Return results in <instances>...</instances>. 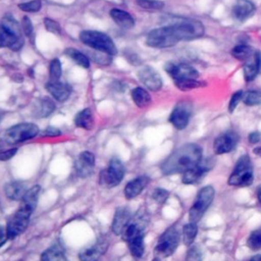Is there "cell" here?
<instances>
[{
    "label": "cell",
    "mask_w": 261,
    "mask_h": 261,
    "mask_svg": "<svg viewBox=\"0 0 261 261\" xmlns=\"http://www.w3.org/2000/svg\"><path fill=\"white\" fill-rule=\"evenodd\" d=\"M124 176V166L122 162L117 158H112L109 161L108 166L101 171L100 181L102 185L113 188L120 184Z\"/></svg>",
    "instance_id": "cell-9"
},
{
    "label": "cell",
    "mask_w": 261,
    "mask_h": 261,
    "mask_svg": "<svg viewBox=\"0 0 261 261\" xmlns=\"http://www.w3.org/2000/svg\"><path fill=\"white\" fill-rule=\"evenodd\" d=\"M42 2L41 0H32L29 2H23L18 4V8L25 12H37L41 9Z\"/></svg>",
    "instance_id": "cell-39"
},
{
    "label": "cell",
    "mask_w": 261,
    "mask_h": 261,
    "mask_svg": "<svg viewBox=\"0 0 261 261\" xmlns=\"http://www.w3.org/2000/svg\"><path fill=\"white\" fill-rule=\"evenodd\" d=\"M152 261H160V260H159V258H158V257H156V258H154Z\"/></svg>",
    "instance_id": "cell-53"
},
{
    "label": "cell",
    "mask_w": 261,
    "mask_h": 261,
    "mask_svg": "<svg viewBox=\"0 0 261 261\" xmlns=\"http://www.w3.org/2000/svg\"><path fill=\"white\" fill-rule=\"evenodd\" d=\"M74 124L77 127L84 128L86 130L92 129V127L94 126V117L92 110L90 108H85L76 113L74 117Z\"/></svg>",
    "instance_id": "cell-27"
},
{
    "label": "cell",
    "mask_w": 261,
    "mask_h": 261,
    "mask_svg": "<svg viewBox=\"0 0 261 261\" xmlns=\"http://www.w3.org/2000/svg\"><path fill=\"white\" fill-rule=\"evenodd\" d=\"M257 197H258L259 203L261 204V186L258 187V190H257Z\"/></svg>",
    "instance_id": "cell-50"
},
{
    "label": "cell",
    "mask_w": 261,
    "mask_h": 261,
    "mask_svg": "<svg viewBox=\"0 0 261 261\" xmlns=\"http://www.w3.org/2000/svg\"><path fill=\"white\" fill-rule=\"evenodd\" d=\"M136 3L146 10H160L164 6V2L160 0H136Z\"/></svg>",
    "instance_id": "cell-37"
},
{
    "label": "cell",
    "mask_w": 261,
    "mask_h": 261,
    "mask_svg": "<svg viewBox=\"0 0 261 261\" xmlns=\"http://www.w3.org/2000/svg\"><path fill=\"white\" fill-rule=\"evenodd\" d=\"M247 245L251 250L257 251L261 249V229H256L251 232L248 238Z\"/></svg>",
    "instance_id": "cell-38"
},
{
    "label": "cell",
    "mask_w": 261,
    "mask_h": 261,
    "mask_svg": "<svg viewBox=\"0 0 261 261\" xmlns=\"http://www.w3.org/2000/svg\"><path fill=\"white\" fill-rule=\"evenodd\" d=\"M192 112V105L187 101H181L173 108L169 116V121L176 129L181 130L189 124Z\"/></svg>",
    "instance_id": "cell-11"
},
{
    "label": "cell",
    "mask_w": 261,
    "mask_h": 261,
    "mask_svg": "<svg viewBox=\"0 0 261 261\" xmlns=\"http://www.w3.org/2000/svg\"><path fill=\"white\" fill-rule=\"evenodd\" d=\"M149 180L150 179L148 176L142 175V176L136 177V178L132 179L130 181H128L123 191L125 198L128 200L136 198L147 187V185L149 184Z\"/></svg>",
    "instance_id": "cell-21"
},
{
    "label": "cell",
    "mask_w": 261,
    "mask_h": 261,
    "mask_svg": "<svg viewBox=\"0 0 261 261\" xmlns=\"http://www.w3.org/2000/svg\"><path fill=\"white\" fill-rule=\"evenodd\" d=\"M55 103L49 97H42L36 101L33 107V114L35 117H47L55 111Z\"/></svg>",
    "instance_id": "cell-22"
},
{
    "label": "cell",
    "mask_w": 261,
    "mask_h": 261,
    "mask_svg": "<svg viewBox=\"0 0 261 261\" xmlns=\"http://www.w3.org/2000/svg\"><path fill=\"white\" fill-rule=\"evenodd\" d=\"M21 29L23 32V35H25L27 37H32L33 33H34V27L32 23V20L29 16H23L21 18Z\"/></svg>",
    "instance_id": "cell-42"
},
{
    "label": "cell",
    "mask_w": 261,
    "mask_h": 261,
    "mask_svg": "<svg viewBox=\"0 0 261 261\" xmlns=\"http://www.w3.org/2000/svg\"><path fill=\"white\" fill-rule=\"evenodd\" d=\"M243 95H244V92L243 91H238L236 92L231 98H230V101H229V104H228V111L229 112H233V110L237 108V106L239 105L240 101L243 100Z\"/></svg>",
    "instance_id": "cell-44"
},
{
    "label": "cell",
    "mask_w": 261,
    "mask_h": 261,
    "mask_svg": "<svg viewBox=\"0 0 261 261\" xmlns=\"http://www.w3.org/2000/svg\"><path fill=\"white\" fill-rule=\"evenodd\" d=\"M31 215L32 213L29 210L19 206V208L16 210V212L7 223L6 230L8 239H14L27 229Z\"/></svg>",
    "instance_id": "cell-10"
},
{
    "label": "cell",
    "mask_w": 261,
    "mask_h": 261,
    "mask_svg": "<svg viewBox=\"0 0 261 261\" xmlns=\"http://www.w3.org/2000/svg\"><path fill=\"white\" fill-rule=\"evenodd\" d=\"M179 243V233L174 226L168 227L158 239L155 254L158 257H168L174 253Z\"/></svg>",
    "instance_id": "cell-8"
},
{
    "label": "cell",
    "mask_w": 261,
    "mask_h": 261,
    "mask_svg": "<svg viewBox=\"0 0 261 261\" xmlns=\"http://www.w3.org/2000/svg\"><path fill=\"white\" fill-rule=\"evenodd\" d=\"M44 25H45V29L52 33V34H55V35H60L62 30H61V27L59 25V23L52 19V18H49V17H46L44 18Z\"/></svg>",
    "instance_id": "cell-41"
},
{
    "label": "cell",
    "mask_w": 261,
    "mask_h": 261,
    "mask_svg": "<svg viewBox=\"0 0 261 261\" xmlns=\"http://www.w3.org/2000/svg\"><path fill=\"white\" fill-rule=\"evenodd\" d=\"M65 54L70 57L77 65L84 67V68H89L90 67V59L89 57L84 54L83 52L74 49V48H67L65 50Z\"/></svg>",
    "instance_id": "cell-30"
},
{
    "label": "cell",
    "mask_w": 261,
    "mask_h": 261,
    "mask_svg": "<svg viewBox=\"0 0 261 261\" xmlns=\"http://www.w3.org/2000/svg\"><path fill=\"white\" fill-rule=\"evenodd\" d=\"M204 33L205 29L202 22L195 19H185L150 31L146 38V44L152 48L163 49L172 47L180 41L200 38Z\"/></svg>",
    "instance_id": "cell-1"
},
{
    "label": "cell",
    "mask_w": 261,
    "mask_h": 261,
    "mask_svg": "<svg viewBox=\"0 0 261 261\" xmlns=\"http://www.w3.org/2000/svg\"><path fill=\"white\" fill-rule=\"evenodd\" d=\"M249 261H261V254H257L253 256Z\"/></svg>",
    "instance_id": "cell-49"
},
{
    "label": "cell",
    "mask_w": 261,
    "mask_h": 261,
    "mask_svg": "<svg viewBox=\"0 0 261 261\" xmlns=\"http://www.w3.org/2000/svg\"><path fill=\"white\" fill-rule=\"evenodd\" d=\"M60 135H61V130L54 126H48L43 132V136H46V137H58Z\"/></svg>",
    "instance_id": "cell-46"
},
{
    "label": "cell",
    "mask_w": 261,
    "mask_h": 261,
    "mask_svg": "<svg viewBox=\"0 0 261 261\" xmlns=\"http://www.w3.org/2000/svg\"><path fill=\"white\" fill-rule=\"evenodd\" d=\"M202 160V148L197 144H187L172 152L162 163L164 174L186 172L195 167Z\"/></svg>",
    "instance_id": "cell-2"
},
{
    "label": "cell",
    "mask_w": 261,
    "mask_h": 261,
    "mask_svg": "<svg viewBox=\"0 0 261 261\" xmlns=\"http://www.w3.org/2000/svg\"><path fill=\"white\" fill-rule=\"evenodd\" d=\"M130 221V210L127 207L121 206L115 210L111 229L114 234H122Z\"/></svg>",
    "instance_id": "cell-17"
},
{
    "label": "cell",
    "mask_w": 261,
    "mask_h": 261,
    "mask_svg": "<svg viewBox=\"0 0 261 261\" xmlns=\"http://www.w3.org/2000/svg\"><path fill=\"white\" fill-rule=\"evenodd\" d=\"M123 236L130 254L135 258H141L145 251L144 233L141 225L138 223H129L124 229Z\"/></svg>",
    "instance_id": "cell-7"
},
{
    "label": "cell",
    "mask_w": 261,
    "mask_h": 261,
    "mask_svg": "<svg viewBox=\"0 0 261 261\" xmlns=\"http://www.w3.org/2000/svg\"><path fill=\"white\" fill-rule=\"evenodd\" d=\"M243 71H244V79L247 83L252 82L260 72V68L255 58V54L250 59L247 60V62L243 67Z\"/></svg>",
    "instance_id": "cell-29"
},
{
    "label": "cell",
    "mask_w": 261,
    "mask_h": 261,
    "mask_svg": "<svg viewBox=\"0 0 261 261\" xmlns=\"http://www.w3.org/2000/svg\"><path fill=\"white\" fill-rule=\"evenodd\" d=\"M130 95L134 103L139 108H145L149 106V104L151 103V96L144 88H141V87L134 88L132 90Z\"/></svg>",
    "instance_id": "cell-28"
},
{
    "label": "cell",
    "mask_w": 261,
    "mask_h": 261,
    "mask_svg": "<svg viewBox=\"0 0 261 261\" xmlns=\"http://www.w3.org/2000/svg\"><path fill=\"white\" fill-rule=\"evenodd\" d=\"M63 257V251L60 246L53 245L45 250L41 255V261H61Z\"/></svg>",
    "instance_id": "cell-31"
},
{
    "label": "cell",
    "mask_w": 261,
    "mask_h": 261,
    "mask_svg": "<svg viewBox=\"0 0 261 261\" xmlns=\"http://www.w3.org/2000/svg\"><path fill=\"white\" fill-rule=\"evenodd\" d=\"M253 180L254 175L251 159L249 155L244 154L238 159L227 182L233 187H247L250 186Z\"/></svg>",
    "instance_id": "cell-4"
},
{
    "label": "cell",
    "mask_w": 261,
    "mask_h": 261,
    "mask_svg": "<svg viewBox=\"0 0 261 261\" xmlns=\"http://www.w3.org/2000/svg\"><path fill=\"white\" fill-rule=\"evenodd\" d=\"M107 249V243L104 240L98 241L95 245L85 248L79 254L81 261H98L99 257L104 254Z\"/></svg>",
    "instance_id": "cell-19"
},
{
    "label": "cell",
    "mask_w": 261,
    "mask_h": 261,
    "mask_svg": "<svg viewBox=\"0 0 261 261\" xmlns=\"http://www.w3.org/2000/svg\"><path fill=\"white\" fill-rule=\"evenodd\" d=\"M243 101L248 106L261 104V93L258 91H247L243 95Z\"/></svg>",
    "instance_id": "cell-36"
},
{
    "label": "cell",
    "mask_w": 261,
    "mask_h": 261,
    "mask_svg": "<svg viewBox=\"0 0 261 261\" xmlns=\"http://www.w3.org/2000/svg\"><path fill=\"white\" fill-rule=\"evenodd\" d=\"M254 152H255V153H257L258 155H260V156H261V148H257V149H255V150H254Z\"/></svg>",
    "instance_id": "cell-51"
},
{
    "label": "cell",
    "mask_w": 261,
    "mask_h": 261,
    "mask_svg": "<svg viewBox=\"0 0 261 261\" xmlns=\"http://www.w3.org/2000/svg\"><path fill=\"white\" fill-rule=\"evenodd\" d=\"M27 191L28 190L25 189L24 184L22 181H18V180L10 181L4 188L6 197L12 201L21 200Z\"/></svg>",
    "instance_id": "cell-25"
},
{
    "label": "cell",
    "mask_w": 261,
    "mask_h": 261,
    "mask_svg": "<svg viewBox=\"0 0 261 261\" xmlns=\"http://www.w3.org/2000/svg\"><path fill=\"white\" fill-rule=\"evenodd\" d=\"M198 232V227L197 224L195 222H189L186 225H184L182 228V239H184V243L187 246H191L197 236Z\"/></svg>",
    "instance_id": "cell-33"
},
{
    "label": "cell",
    "mask_w": 261,
    "mask_h": 261,
    "mask_svg": "<svg viewBox=\"0 0 261 261\" xmlns=\"http://www.w3.org/2000/svg\"><path fill=\"white\" fill-rule=\"evenodd\" d=\"M231 55L238 60H248L254 55V50L248 45H238L231 50Z\"/></svg>",
    "instance_id": "cell-32"
},
{
    "label": "cell",
    "mask_w": 261,
    "mask_h": 261,
    "mask_svg": "<svg viewBox=\"0 0 261 261\" xmlns=\"http://www.w3.org/2000/svg\"><path fill=\"white\" fill-rule=\"evenodd\" d=\"M76 174L82 177L86 178L89 177L94 170L95 167V156L93 153L89 151H84L82 152L74 164Z\"/></svg>",
    "instance_id": "cell-15"
},
{
    "label": "cell",
    "mask_w": 261,
    "mask_h": 261,
    "mask_svg": "<svg viewBox=\"0 0 261 261\" xmlns=\"http://www.w3.org/2000/svg\"><path fill=\"white\" fill-rule=\"evenodd\" d=\"M16 152H17V148H11V149L0 152V161L9 160L16 154Z\"/></svg>",
    "instance_id": "cell-45"
},
{
    "label": "cell",
    "mask_w": 261,
    "mask_h": 261,
    "mask_svg": "<svg viewBox=\"0 0 261 261\" xmlns=\"http://www.w3.org/2000/svg\"><path fill=\"white\" fill-rule=\"evenodd\" d=\"M202 251L199 246H192L187 252L185 261H202Z\"/></svg>",
    "instance_id": "cell-40"
},
{
    "label": "cell",
    "mask_w": 261,
    "mask_h": 261,
    "mask_svg": "<svg viewBox=\"0 0 261 261\" xmlns=\"http://www.w3.org/2000/svg\"><path fill=\"white\" fill-rule=\"evenodd\" d=\"M239 142V135L232 130H226L219 135L214 143L213 149L216 154H224L232 151Z\"/></svg>",
    "instance_id": "cell-14"
},
{
    "label": "cell",
    "mask_w": 261,
    "mask_h": 261,
    "mask_svg": "<svg viewBox=\"0 0 261 261\" xmlns=\"http://www.w3.org/2000/svg\"><path fill=\"white\" fill-rule=\"evenodd\" d=\"M260 139H261V136H260V134L258 132H253V133H251L249 135V142L251 144L258 143L260 141Z\"/></svg>",
    "instance_id": "cell-48"
},
{
    "label": "cell",
    "mask_w": 261,
    "mask_h": 261,
    "mask_svg": "<svg viewBox=\"0 0 261 261\" xmlns=\"http://www.w3.org/2000/svg\"><path fill=\"white\" fill-rule=\"evenodd\" d=\"M24 44V38L17 36L0 23V48H8L13 51L19 50Z\"/></svg>",
    "instance_id": "cell-16"
},
{
    "label": "cell",
    "mask_w": 261,
    "mask_h": 261,
    "mask_svg": "<svg viewBox=\"0 0 261 261\" xmlns=\"http://www.w3.org/2000/svg\"><path fill=\"white\" fill-rule=\"evenodd\" d=\"M7 239H8V236H7L6 227H3L0 225V247H2L6 243Z\"/></svg>",
    "instance_id": "cell-47"
},
{
    "label": "cell",
    "mask_w": 261,
    "mask_h": 261,
    "mask_svg": "<svg viewBox=\"0 0 261 261\" xmlns=\"http://www.w3.org/2000/svg\"><path fill=\"white\" fill-rule=\"evenodd\" d=\"M113 21L120 28L132 29L135 25V19L130 13L119 8H112L109 12Z\"/></svg>",
    "instance_id": "cell-24"
},
{
    "label": "cell",
    "mask_w": 261,
    "mask_h": 261,
    "mask_svg": "<svg viewBox=\"0 0 261 261\" xmlns=\"http://www.w3.org/2000/svg\"><path fill=\"white\" fill-rule=\"evenodd\" d=\"M165 71L172 77L173 81L186 79H198L199 72L193 66L187 63L168 62L164 66Z\"/></svg>",
    "instance_id": "cell-12"
},
{
    "label": "cell",
    "mask_w": 261,
    "mask_h": 261,
    "mask_svg": "<svg viewBox=\"0 0 261 261\" xmlns=\"http://www.w3.org/2000/svg\"><path fill=\"white\" fill-rule=\"evenodd\" d=\"M140 82L151 91H158L162 87V79L158 71L152 66L145 65L138 71Z\"/></svg>",
    "instance_id": "cell-13"
},
{
    "label": "cell",
    "mask_w": 261,
    "mask_h": 261,
    "mask_svg": "<svg viewBox=\"0 0 261 261\" xmlns=\"http://www.w3.org/2000/svg\"><path fill=\"white\" fill-rule=\"evenodd\" d=\"M254 11L255 5L250 0H238L232 7L233 16L241 21L251 17Z\"/></svg>",
    "instance_id": "cell-23"
},
{
    "label": "cell",
    "mask_w": 261,
    "mask_h": 261,
    "mask_svg": "<svg viewBox=\"0 0 261 261\" xmlns=\"http://www.w3.org/2000/svg\"><path fill=\"white\" fill-rule=\"evenodd\" d=\"M45 87L47 91L50 93V95L59 102L66 101L71 93L70 86L60 81H56V82L49 81Z\"/></svg>",
    "instance_id": "cell-18"
},
{
    "label": "cell",
    "mask_w": 261,
    "mask_h": 261,
    "mask_svg": "<svg viewBox=\"0 0 261 261\" xmlns=\"http://www.w3.org/2000/svg\"><path fill=\"white\" fill-rule=\"evenodd\" d=\"M168 192L164 189H161V188H157L153 191L152 193V197L153 199L157 202V203H164L166 201V199L168 198Z\"/></svg>",
    "instance_id": "cell-43"
},
{
    "label": "cell",
    "mask_w": 261,
    "mask_h": 261,
    "mask_svg": "<svg viewBox=\"0 0 261 261\" xmlns=\"http://www.w3.org/2000/svg\"><path fill=\"white\" fill-rule=\"evenodd\" d=\"M39 134V127L35 123L20 122L7 128L4 140L8 144H17L35 138Z\"/></svg>",
    "instance_id": "cell-5"
},
{
    "label": "cell",
    "mask_w": 261,
    "mask_h": 261,
    "mask_svg": "<svg viewBox=\"0 0 261 261\" xmlns=\"http://www.w3.org/2000/svg\"><path fill=\"white\" fill-rule=\"evenodd\" d=\"M3 115H4L3 112L0 110V122H1V120H2V118H3Z\"/></svg>",
    "instance_id": "cell-52"
},
{
    "label": "cell",
    "mask_w": 261,
    "mask_h": 261,
    "mask_svg": "<svg viewBox=\"0 0 261 261\" xmlns=\"http://www.w3.org/2000/svg\"><path fill=\"white\" fill-rule=\"evenodd\" d=\"M174 85L177 89L180 91H189L193 89H197L200 87H203L205 84L201 81H198L197 79H186V80H177L173 81Z\"/></svg>",
    "instance_id": "cell-34"
},
{
    "label": "cell",
    "mask_w": 261,
    "mask_h": 261,
    "mask_svg": "<svg viewBox=\"0 0 261 261\" xmlns=\"http://www.w3.org/2000/svg\"><path fill=\"white\" fill-rule=\"evenodd\" d=\"M214 194V189L211 186H206L199 191L196 200L189 211V218L191 222L197 223L202 218L205 211L212 203Z\"/></svg>",
    "instance_id": "cell-6"
},
{
    "label": "cell",
    "mask_w": 261,
    "mask_h": 261,
    "mask_svg": "<svg viewBox=\"0 0 261 261\" xmlns=\"http://www.w3.org/2000/svg\"><path fill=\"white\" fill-rule=\"evenodd\" d=\"M80 40L86 46L96 51L106 53L110 56L117 53V49L113 40L103 32L93 30L82 31L80 34Z\"/></svg>",
    "instance_id": "cell-3"
},
{
    "label": "cell",
    "mask_w": 261,
    "mask_h": 261,
    "mask_svg": "<svg viewBox=\"0 0 261 261\" xmlns=\"http://www.w3.org/2000/svg\"><path fill=\"white\" fill-rule=\"evenodd\" d=\"M62 74V67H61V62L58 58H54L51 60L50 65H49V81L51 82H56L59 81Z\"/></svg>",
    "instance_id": "cell-35"
},
{
    "label": "cell",
    "mask_w": 261,
    "mask_h": 261,
    "mask_svg": "<svg viewBox=\"0 0 261 261\" xmlns=\"http://www.w3.org/2000/svg\"><path fill=\"white\" fill-rule=\"evenodd\" d=\"M40 190H41L40 186H34V187L30 188L23 195V197L21 199L20 206L25 208L27 210H29L31 213H33L37 207Z\"/></svg>",
    "instance_id": "cell-26"
},
{
    "label": "cell",
    "mask_w": 261,
    "mask_h": 261,
    "mask_svg": "<svg viewBox=\"0 0 261 261\" xmlns=\"http://www.w3.org/2000/svg\"><path fill=\"white\" fill-rule=\"evenodd\" d=\"M208 163H210V162H208V161L202 162V160H201L200 163L197 164L195 167L184 172L182 182L186 185H191V184H195V182L199 181L203 177V175L210 169V166L208 165Z\"/></svg>",
    "instance_id": "cell-20"
}]
</instances>
